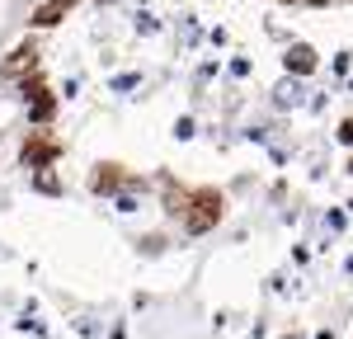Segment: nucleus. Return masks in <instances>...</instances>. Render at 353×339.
<instances>
[{
	"instance_id": "obj_5",
	"label": "nucleus",
	"mask_w": 353,
	"mask_h": 339,
	"mask_svg": "<svg viewBox=\"0 0 353 339\" xmlns=\"http://www.w3.org/2000/svg\"><path fill=\"white\" fill-rule=\"evenodd\" d=\"M90 184H94V194H113V189L123 184V174H118V165H99V174H94Z\"/></svg>"
},
{
	"instance_id": "obj_1",
	"label": "nucleus",
	"mask_w": 353,
	"mask_h": 339,
	"mask_svg": "<svg viewBox=\"0 0 353 339\" xmlns=\"http://www.w3.org/2000/svg\"><path fill=\"white\" fill-rule=\"evenodd\" d=\"M217 222H221V194L217 189H198L193 203H189V212H184V226L198 236V231H212Z\"/></svg>"
},
{
	"instance_id": "obj_7",
	"label": "nucleus",
	"mask_w": 353,
	"mask_h": 339,
	"mask_svg": "<svg viewBox=\"0 0 353 339\" xmlns=\"http://www.w3.org/2000/svg\"><path fill=\"white\" fill-rule=\"evenodd\" d=\"M189 203H193V194H184V189H170V194H165V207H170L174 217H184V212H189Z\"/></svg>"
},
{
	"instance_id": "obj_3",
	"label": "nucleus",
	"mask_w": 353,
	"mask_h": 339,
	"mask_svg": "<svg viewBox=\"0 0 353 339\" xmlns=\"http://www.w3.org/2000/svg\"><path fill=\"white\" fill-rule=\"evenodd\" d=\"M0 71H5V76H33V71H38V48H33V43H19L14 52L5 56Z\"/></svg>"
},
{
	"instance_id": "obj_4",
	"label": "nucleus",
	"mask_w": 353,
	"mask_h": 339,
	"mask_svg": "<svg viewBox=\"0 0 353 339\" xmlns=\"http://www.w3.org/2000/svg\"><path fill=\"white\" fill-rule=\"evenodd\" d=\"M288 71H297V76H306V71H316V52H311L306 43H297V48H288Z\"/></svg>"
},
{
	"instance_id": "obj_2",
	"label": "nucleus",
	"mask_w": 353,
	"mask_h": 339,
	"mask_svg": "<svg viewBox=\"0 0 353 339\" xmlns=\"http://www.w3.org/2000/svg\"><path fill=\"white\" fill-rule=\"evenodd\" d=\"M19 156H24V165H28V170H48L57 156H61V141H52V137H28Z\"/></svg>"
},
{
	"instance_id": "obj_9",
	"label": "nucleus",
	"mask_w": 353,
	"mask_h": 339,
	"mask_svg": "<svg viewBox=\"0 0 353 339\" xmlns=\"http://www.w3.org/2000/svg\"><path fill=\"white\" fill-rule=\"evenodd\" d=\"M38 189H43V194H57V174L43 170V174H38Z\"/></svg>"
},
{
	"instance_id": "obj_11",
	"label": "nucleus",
	"mask_w": 353,
	"mask_h": 339,
	"mask_svg": "<svg viewBox=\"0 0 353 339\" xmlns=\"http://www.w3.org/2000/svg\"><path fill=\"white\" fill-rule=\"evenodd\" d=\"M52 5H61V10H71V5H81V0H52Z\"/></svg>"
},
{
	"instance_id": "obj_10",
	"label": "nucleus",
	"mask_w": 353,
	"mask_h": 339,
	"mask_svg": "<svg viewBox=\"0 0 353 339\" xmlns=\"http://www.w3.org/2000/svg\"><path fill=\"white\" fill-rule=\"evenodd\" d=\"M339 141H349V146H353V118H349V123H339Z\"/></svg>"
},
{
	"instance_id": "obj_8",
	"label": "nucleus",
	"mask_w": 353,
	"mask_h": 339,
	"mask_svg": "<svg viewBox=\"0 0 353 339\" xmlns=\"http://www.w3.org/2000/svg\"><path fill=\"white\" fill-rule=\"evenodd\" d=\"M52 113H57V99H52V94H48V99H33V118H38V123H48Z\"/></svg>"
},
{
	"instance_id": "obj_6",
	"label": "nucleus",
	"mask_w": 353,
	"mask_h": 339,
	"mask_svg": "<svg viewBox=\"0 0 353 339\" xmlns=\"http://www.w3.org/2000/svg\"><path fill=\"white\" fill-rule=\"evenodd\" d=\"M61 14H66V10L48 0V5H38V10H33V24H38V28H52V24H61Z\"/></svg>"
}]
</instances>
